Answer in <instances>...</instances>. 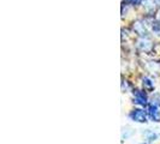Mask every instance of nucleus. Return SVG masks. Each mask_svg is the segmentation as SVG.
Listing matches in <instances>:
<instances>
[{"label": "nucleus", "mask_w": 160, "mask_h": 144, "mask_svg": "<svg viewBox=\"0 0 160 144\" xmlns=\"http://www.w3.org/2000/svg\"><path fill=\"white\" fill-rule=\"evenodd\" d=\"M155 4H157V5H160V0H155Z\"/></svg>", "instance_id": "1a4fd4ad"}, {"label": "nucleus", "mask_w": 160, "mask_h": 144, "mask_svg": "<svg viewBox=\"0 0 160 144\" xmlns=\"http://www.w3.org/2000/svg\"><path fill=\"white\" fill-rule=\"evenodd\" d=\"M159 18H160V13H159Z\"/></svg>", "instance_id": "9b49d317"}, {"label": "nucleus", "mask_w": 160, "mask_h": 144, "mask_svg": "<svg viewBox=\"0 0 160 144\" xmlns=\"http://www.w3.org/2000/svg\"><path fill=\"white\" fill-rule=\"evenodd\" d=\"M148 114L151 117V119L154 120V121H160V114L159 111H158V106L157 104H149L148 106Z\"/></svg>", "instance_id": "f03ea898"}, {"label": "nucleus", "mask_w": 160, "mask_h": 144, "mask_svg": "<svg viewBox=\"0 0 160 144\" xmlns=\"http://www.w3.org/2000/svg\"><path fill=\"white\" fill-rule=\"evenodd\" d=\"M143 87L144 89H147V90H153V82L151 79H148V78H143Z\"/></svg>", "instance_id": "423d86ee"}, {"label": "nucleus", "mask_w": 160, "mask_h": 144, "mask_svg": "<svg viewBox=\"0 0 160 144\" xmlns=\"http://www.w3.org/2000/svg\"><path fill=\"white\" fill-rule=\"evenodd\" d=\"M134 30L140 35V36H147V29L144 28V24H142L141 22H136V23L134 24Z\"/></svg>", "instance_id": "20e7f679"}, {"label": "nucleus", "mask_w": 160, "mask_h": 144, "mask_svg": "<svg viewBox=\"0 0 160 144\" xmlns=\"http://www.w3.org/2000/svg\"><path fill=\"white\" fill-rule=\"evenodd\" d=\"M146 137H147V139H149V141H155L158 135L152 132V131H147V132H146Z\"/></svg>", "instance_id": "0eeeda50"}, {"label": "nucleus", "mask_w": 160, "mask_h": 144, "mask_svg": "<svg viewBox=\"0 0 160 144\" xmlns=\"http://www.w3.org/2000/svg\"><path fill=\"white\" fill-rule=\"evenodd\" d=\"M135 102L141 106H146L147 104V95L143 91H136L135 93Z\"/></svg>", "instance_id": "7ed1b4c3"}, {"label": "nucleus", "mask_w": 160, "mask_h": 144, "mask_svg": "<svg viewBox=\"0 0 160 144\" xmlns=\"http://www.w3.org/2000/svg\"><path fill=\"white\" fill-rule=\"evenodd\" d=\"M138 47L141 48L142 50H148V49H151L152 45H151L147 40H141L140 42H138Z\"/></svg>", "instance_id": "39448f33"}, {"label": "nucleus", "mask_w": 160, "mask_h": 144, "mask_svg": "<svg viewBox=\"0 0 160 144\" xmlns=\"http://www.w3.org/2000/svg\"><path fill=\"white\" fill-rule=\"evenodd\" d=\"M141 144H148V143H141Z\"/></svg>", "instance_id": "9d476101"}, {"label": "nucleus", "mask_w": 160, "mask_h": 144, "mask_svg": "<svg viewBox=\"0 0 160 144\" xmlns=\"http://www.w3.org/2000/svg\"><path fill=\"white\" fill-rule=\"evenodd\" d=\"M129 2H131V4H134V5H137V4H140V0H127Z\"/></svg>", "instance_id": "6e6552de"}, {"label": "nucleus", "mask_w": 160, "mask_h": 144, "mask_svg": "<svg viewBox=\"0 0 160 144\" xmlns=\"http://www.w3.org/2000/svg\"><path fill=\"white\" fill-rule=\"evenodd\" d=\"M130 118H131V120H134L136 122H146L147 121V115H146L144 111H142V109L132 111L130 113Z\"/></svg>", "instance_id": "f257e3e1"}]
</instances>
